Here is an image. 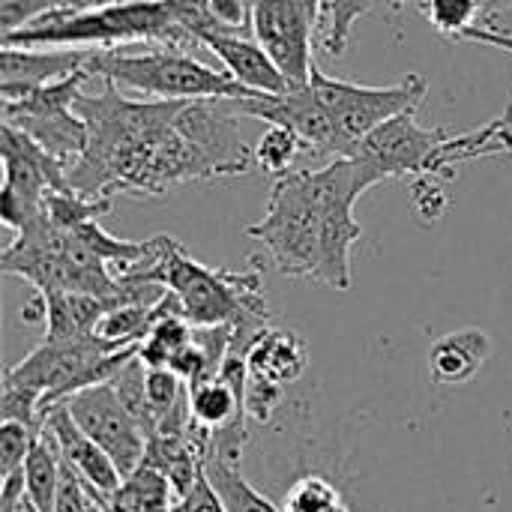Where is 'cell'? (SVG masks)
Masks as SVG:
<instances>
[{
  "label": "cell",
  "mask_w": 512,
  "mask_h": 512,
  "mask_svg": "<svg viewBox=\"0 0 512 512\" xmlns=\"http://www.w3.org/2000/svg\"><path fill=\"white\" fill-rule=\"evenodd\" d=\"M3 186H0V219L6 228L21 231L42 213L48 192L72 189L66 180V165L54 159L27 132L3 123Z\"/></svg>",
  "instance_id": "cell-9"
},
{
  "label": "cell",
  "mask_w": 512,
  "mask_h": 512,
  "mask_svg": "<svg viewBox=\"0 0 512 512\" xmlns=\"http://www.w3.org/2000/svg\"><path fill=\"white\" fill-rule=\"evenodd\" d=\"M138 345L117 348L102 336L84 339H45L21 363L6 369L3 381L30 387L42 396V417L48 408L66 402L69 396L111 381L132 357Z\"/></svg>",
  "instance_id": "cell-5"
},
{
  "label": "cell",
  "mask_w": 512,
  "mask_h": 512,
  "mask_svg": "<svg viewBox=\"0 0 512 512\" xmlns=\"http://www.w3.org/2000/svg\"><path fill=\"white\" fill-rule=\"evenodd\" d=\"M213 489L219 492L222 504L228 507V512H285L279 510L270 498H264L255 486H249L243 480V474L237 471L234 462H225L219 456H210L204 465Z\"/></svg>",
  "instance_id": "cell-24"
},
{
  "label": "cell",
  "mask_w": 512,
  "mask_h": 512,
  "mask_svg": "<svg viewBox=\"0 0 512 512\" xmlns=\"http://www.w3.org/2000/svg\"><path fill=\"white\" fill-rule=\"evenodd\" d=\"M462 39H468V42H480V45H492V48H501V51L512 54V33H492V30L471 27Z\"/></svg>",
  "instance_id": "cell-38"
},
{
  "label": "cell",
  "mask_w": 512,
  "mask_h": 512,
  "mask_svg": "<svg viewBox=\"0 0 512 512\" xmlns=\"http://www.w3.org/2000/svg\"><path fill=\"white\" fill-rule=\"evenodd\" d=\"M480 3H483V6H486V3H492V0H480Z\"/></svg>",
  "instance_id": "cell-43"
},
{
  "label": "cell",
  "mask_w": 512,
  "mask_h": 512,
  "mask_svg": "<svg viewBox=\"0 0 512 512\" xmlns=\"http://www.w3.org/2000/svg\"><path fill=\"white\" fill-rule=\"evenodd\" d=\"M393 3H396V6H399V3H405V0H393ZM417 3H420V0H417Z\"/></svg>",
  "instance_id": "cell-42"
},
{
  "label": "cell",
  "mask_w": 512,
  "mask_h": 512,
  "mask_svg": "<svg viewBox=\"0 0 512 512\" xmlns=\"http://www.w3.org/2000/svg\"><path fill=\"white\" fill-rule=\"evenodd\" d=\"M174 504L177 498L168 477L150 465H141L105 501V512H174Z\"/></svg>",
  "instance_id": "cell-23"
},
{
  "label": "cell",
  "mask_w": 512,
  "mask_h": 512,
  "mask_svg": "<svg viewBox=\"0 0 512 512\" xmlns=\"http://www.w3.org/2000/svg\"><path fill=\"white\" fill-rule=\"evenodd\" d=\"M369 6L372 0H324L321 24H324V51L330 57L345 54L354 24L360 21V15L369 12Z\"/></svg>",
  "instance_id": "cell-28"
},
{
  "label": "cell",
  "mask_w": 512,
  "mask_h": 512,
  "mask_svg": "<svg viewBox=\"0 0 512 512\" xmlns=\"http://www.w3.org/2000/svg\"><path fill=\"white\" fill-rule=\"evenodd\" d=\"M87 78L90 72L78 69L42 87H0V120L27 132L69 168L90 138L84 117L75 111V99Z\"/></svg>",
  "instance_id": "cell-6"
},
{
  "label": "cell",
  "mask_w": 512,
  "mask_h": 512,
  "mask_svg": "<svg viewBox=\"0 0 512 512\" xmlns=\"http://www.w3.org/2000/svg\"><path fill=\"white\" fill-rule=\"evenodd\" d=\"M174 512H228V507L222 504L219 492L213 489L207 471H201L195 486L174 504Z\"/></svg>",
  "instance_id": "cell-35"
},
{
  "label": "cell",
  "mask_w": 512,
  "mask_h": 512,
  "mask_svg": "<svg viewBox=\"0 0 512 512\" xmlns=\"http://www.w3.org/2000/svg\"><path fill=\"white\" fill-rule=\"evenodd\" d=\"M60 474H63V459H60L57 441L42 423L24 459V495L39 512H54L57 507Z\"/></svg>",
  "instance_id": "cell-22"
},
{
  "label": "cell",
  "mask_w": 512,
  "mask_h": 512,
  "mask_svg": "<svg viewBox=\"0 0 512 512\" xmlns=\"http://www.w3.org/2000/svg\"><path fill=\"white\" fill-rule=\"evenodd\" d=\"M492 357L489 333L468 327L441 336L429 351V378L438 387H459L477 378V372Z\"/></svg>",
  "instance_id": "cell-19"
},
{
  "label": "cell",
  "mask_w": 512,
  "mask_h": 512,
  "mask_svg": "<svg viewBox=\"0 0 512 512\" xmlns=\"http://www.w3.org/2000/svg\"><path fill=\"white\" fill-rule=\"evenodd\" d=\"M309 84H312L315 96L321 99V105L336 120V126L345 135V141L351 144V150H357V144L369 132H375L378 126H384L396 114L420 108L426 93H429V81L417 72H411L399 84L369 87V84L333 78V75L321 72L318 63L312 66Z\"/></svg>",
  "instance_id": "cell-8"
},
{
  "label": "cell",
  "mask_w": 512,
  "mask_h": 512,
  "mask_svg": "<svg viewBox=\"0 0 512 512\" xmlns=\"http://www.w3.org/2000/svg\"><path fill=\"white\" fill-rule=\"evenodd\" d=\"M285 512H351L345 507L339 489L318 477V474H309L303 480H297L288 495H285Z\"/></svg>",
  "instance_id": "cell-30"
},
{
  "label": "cell",
  "mask_w": 512,
  "mask_h": 512,
  "mask_svg": "<svg viewBox=\"0 0 512 512\" xmlns=\"http://www.w3.org/2000/svg\"><path fill=\"white\" fill-rule=\"evenodd\" d=\"M150 42L168 48L198 45L177 21L171 0H114L96 6H60L36 21L3 33V48H120Z\"/></svg>",
  "instance_id": "cell-1"
},
{
  "label": "cell",
  "mask_w": 512,
  "mask_h": 512,
  "mask_svg": "<svg viewBox=\"0 0 512 512\" xmlns=\"http://www.w3.org/2000/svg\"><path fill=\"white\" fill-rule=\"evenodd\" d=\"M225 105L237 114L258 117V120H267L276 126H288L291 132H297L306 141V147H312L318 153L354 156L351 144L345 141L336 120L330 117V111L315 96L312 84L291 87L285 93H258L255 90L243 99H225Z\"/></svg>",
  "instance_id": "cell-11"
},
{
  "label": "cell",
  "mask_w": 512,
  "mask_h": 512,
  "mask_svg": "<svg viewBox=\"0 0 512 512\" xmlns=\"http://www.w3.org/2000/svg\"><path fill=\"white\" fill-rule=\"evenodd\" d=\"M42 423L48 426V432L54 435L57 441V450H60V459L87 483L93 486L96 492H102L105 498H111L120 483H123V474L120 468L114 465V459L75 423V417L69 414V408L60 402L54 408L45 411Z\"/></svg>",
  "instance_id": "cell-15"
},
{
  "label": "cell",
  "mask_w": 512,
  "mask_h": 512,
  "mask_svg": "<svg viewBox=\"0 0 512 512\" xmlns=\"http://www.w3.org/2000/svg\"><path fill=\"white\" fill-rule=\"evenodd\" d=\"M93 48H3L0 87H42L87 66Z\"/></svg>",
  "instance_id": "cell-17"
},
{
  "label": "cell",
  "mask_w": 512,
  "mask_h": 512,
  "mask_svg": "<svg viewBox=\"0 0 512 512\" xmlns=\"http://www.w3.org/2000/svg\"><path fill=\"white\" fill-rule=\"evenodd\" d=\"M420 9L432 21L435 30L462 39L471 27H477L483 3L480 0H420Z\"/></svg>",
  "instance_id": "cell-31"
},
{
  "label": "cell",
  "mask_w": 512,
  "mask_h": 512,
  "mask_svg": "<svg viewBox=\"0 0 512 512\" xmlns=\"http://www.w3.org/2000/svg\"><path fill=\"white\" fill-rule=\"evenodd\" d=\"M33 438H36V432L30 426L3 420V426H0V477L24 471V459L30 453Z\"/></svg>",
  "instance_id": "cell-34"
},
{
  "label": "cell",
  "mask_w": 512,
  "mask_h": 512,
  "mask_svg": "<svg viewBox=\"0 0 512 512\" xmlns=\"http://www.w3.org/2000/svg\"><path fill=\"white\" fill-rule=\"evenodd\" d=\"M111 207H114V198H90V195H81L75 189L48 192L42 201V213L63 231H75L78 225L111 213Z\"/></svg>",
  "instance_id": "cell-26"
},
{
  "label": "cell",
  "mask_w": 512,
  "mask_h": 512,
  "mask_svg": "<svg viewBox=\"0 0 512 512\" xmlns=\"http://www.w3.org/2000/svg\"><path fill=\"white\" fill-rule=\"evenodd\" d=\"M246 366H249V381L288 387V384L300 381L309 366L306 342L291 330L267 327L249 345Z\"/></svg>",
  "instance_id": "cell-18"
},
{
  "label": "cell",
  "mask_w": 512,
  "mask_h": 512,
  "mask_svg": "<svg viewBox=\"0 0 512 512\" xmlns=\"http://www.w3.org/2000/svg\"><path fill=\"white\" fill-rule=\"evenodd\" d=\"M300 3V9L306 12V18L318 27L321 24V9H324V0H297Z\"/></svg>",
  "instance_id": "cell-39"
},
{
  "label": "cell",
  "mask_w": 512,
  "mask_h": 512,
  "mask_svg": "<svg viewBox=\"0 0 512 512\" xmlns=\"http://www.w3.org/2000/svg\"><path fill=\"white\" fill-rule=\"evenodd\" d=\"M198 45L210 48L225 63V69L249 90L285 93L294 87L258 39H249L243 33H228V30H204L198 36Z\"/></svg>",
  "instance_id": "cell-16"
},
{
  "label": "cell",
  "mask_w": 512,
  "mask_h": 512,
  "mask_svg": "<svg viewBox=\"0 0 512 512\" xmlns=\"http://www.w3.org/2000/svg\"><path fill=\"white\" fill-rule=\"evenodd\" d=\"M174 123L204 153L219 180L252 171L255 147L246 144L237 111H231L225 99H189Z\"/></svg>",
  "instance_id": "cell-13"
},
{
  "label": "cell",
  "mask_w": 512,
  "mask_h": 512,
  "mask_svg": "<svg viewBox=\"0 0 512 512\" xmlns=\"http://www.w3.org/2000/svg\"><path fill=\"white\" fill-rule=\"evenodd\" d=\"M111 387L117 390L123 408L132 414V420L141 426L144 438L150 441L156 432V414H153L150 399H147V366L138 360V354L111 378Z\"/></svg>",
  "instance_id": "cell-27"
},
{
  "label": "cell",
  "mask_w": 512,
  "mask_h": 512,
  "mask_svg": "<svg viewBox=\"0 0 512 512\" xmlns=\"http://www.w3.org/2000/svg\"><path fill=\"white\" fill-rule=\"evenodd\" d=\"M512 153V102L507 111L471 132L462 135H447L435 162H432V177H444L453 180L456 177V165L459 162H474V159H486V156H510Z\"/></svg>",
  "instance_id": "cell-20"
},
{
  "label": "cell",
  "mask_w": 512,
  "mask_h": 512,
  "mask_svg": "<svg viewBox=\"0 0 512 512\" xmlns=\"http://www.w3.org/2000/svg\"><path fill=\"white\" fill-rule=\"evenodd\" d=\"M192 333L195 327L186 321L183 312H168L153 324L150 336L138 345V360L147 369H168L171 357L192 342Z\"/></svg>",
  "instance_id": "cell-25"
},
{
  "label": "cell",
  "mask_w": 512,
  "mask_h": 512,
  "mask_svg": "<svg viewBox=\"0 0 512 512\" xmlns=\"http://www.w3.org/2000/svg\"><path fill=\"white\" fill-rule=\"evenodd\" d=\"M447 138V129H426L417 123V108L396 114L375 132H369L354 159L366 165L375 183L390 177H432V162Z\"/></svg>",
  "instance_id": "cell-10"
},
{
  "label": "cell",
  "mask_w": 512,
  "mask_h": 512,
  "mask_svg": "<svg viewBox=\"0 0 512 512\" xmlns=\"http://www.w3.org/2000/svg\"><path fill=\"white\" fill-rule=\"evenodd\" d=\"M186 381L171 372V369H147V399H150V408L156 414V426L159 420L174 411V405L186 396Z\"/></svg>",
  "instance_id": "cell-33"
},
{
  "label": "cell",
  "mask_w": 512,
  "mask_h": 512,
  "mask_svg": "<svg viewBox=\"0 0 512 512\" xmlns=\"http://www.w3.org/2000/svg\"><path fill=\"white\" fill-rule=\"evenodd\" d=\"M246 6H249V9H252V6H255V0H246Z\"/></svg>",
  "instance_id": "cell-41"
},
{
  "label": "cell",
  "mask_w": 512,
  "mask_h": 512,
  "mask_svg": "<svg viewBox=\"0 0 512 512\" xmlns=\"http://www.w3.org/2000/svg\"><path fill=\"white\" fill-rule=\"evenodd\" d=\"M324 192L318 168H291L273 180L267 210L246 234L270 252L273 267L291 279H315L321 267Z\"/></svg>",
  "instance_id": "cell-4"
},
{
  "label": "cell",
  "mask_w": 512,
  "mask_h": 512,
  "mask_svg": "<svg viewBox=\"0 0 512 512\" xmlns=\"http://www.w3.org/2000/svg\"><path fill=\"white\" fill-rule=\"evenodd\" d=\"M480 30H492V33H512V0H492L483 6L480 18H477Z\"/></svg>",
  "instance_id": "cell-37"
},
{
  "label": "cell",
  "mask_w": 512,
  "mask_h": 512,
  "mask_svg": "<svg viewBox=\"0 0 512 512\" xmlns=\"http://www.w3.org/2000/svg\"><path fill=\"white\" fill-rule=\"evenodd\" d=\"M42 294V291H39ZM48 318H45V339H84L93 336L99 321L117 309L111 300L78 294V291H51L45 294Z\"/></svg>",
  "instance_id": "cell-21"
},
{
  "label": "cell",
  "mask_w": 512,
  "mask_h": 512,
  "mask_svg": "<svg viewBox=\"0 0 512 512\" xmlns=\"http://www.w3.org/2000/svg\"><path fill=\"white\" fill-rule=\"evenodd\" d=\"M75 3H90V6H96V3H114V0H75Z\"/></svg>",
  "instance_id": "cell-40"
},
{
  "label": "cell",
  "mask_w": 512,
  "mask_h": 512,
  "mask_svg": "<svg viewBox=\"0 0 512 512\" xmlns=\"http://www.w3.org/2000/svg\"><path fill=\"white\" fill-rule=\"evenodd\" d=\"M315 24L306 18L297 0H255L252 6V36L267 48L276 66L288 75L294 87H306L315 57H312Z\"/></svg>",
  "instance_id": "cell-14"
},
{
  "label": "cell",
  "mask_w": 512,
  "mask_h": 512,
  "mask_svg": "<svg viewBox=\"0 0 512 512\" xmlns=\"http://www.w3.org/2000/svg\"><path fill=\"white\" fill-rule=\"evenodd\" d=\"M120 279H147L165 285L183 303L186 321L192 327H219L231 324L234 333L255 339L270 327V309L264 297L261 267L252 270H222L195 261L174 237H165L159 261L138 276Z\"/></svg>",
  "instance_id": "cell-2"
},
{
  "label": "cell",
  "mask_w": 512,
  "mask_h": 512,
  "mask_svg": "<svg viewBox=\"0 0 512 512\" xmlns=\"http://www.w3.org/2000/svg\"><path fill=\"white\" fill-rule=\"evenodd\" d=\"M414 207L426 222H438L447 210V195L435 177H414Z\"/></svg>",
  "instance_id": "cell-36"
},
{
  "label": "cell",
  "mask_w": 512,
  "mask_h": 512,
  "mask_svg": "<svg viewBox=\"0 0 512 512\" xmlns=\"http://www.w3.org/2000/svg\"><path fill=\"white\" fill-rule=\"evenodd\" d=\"M84 69L102 84L156 99H243L255 93L243 87L231 72H216L213 66L195 60L189 51L168 45L147 51L93 48Z\"/></svg>",
  "instance_id": "cell-3"
},
{
  "label": "cell",
  "mask_w": 512,
  "mask_h": 512,
  "mask_svg": "<svg viewBox=\"0 0 512 512\" xmlns=\"http://www.w3.org/2000/svg\"><path fill=\"white\" fill-rule=\"evenodd\" d=\"M318 174L324 192V228L315 282L333 291H351V249L363 237V225L354 219V204L378 183L354 156H336L330 165L318 168Z\"/></svg>",
  "instance_id": "cell-7"
},
{
  "label": "cell",
  "mask_w": 512,
  "mask_h": 512,
  "mask_svg": "<svg viewBox=\"0 0 512 512\" xmlns=\"http://www.w3.org/2000/svg\"><path fill=\"white\" fill-rule=\"evenodd\" d=\"M63 405L69 408L75 423L114 459L123 480L144 465L147 438H144L141 426L132 420V414L123 408L111 381L87 387V390L69 396Z\"/></svg>",
  "instance_id": "cell-12"
},
{
  "label": "cell",
  "mask_w": 512,
  "mask_h": 512,
  "mask_svg": "<svg viewBox=\"0 0 512 512\" xmlns=\"http://www.w3.org/2000/svg\"><path fill=\"white\" fill-rule=\"evenodd\" d=\"M105 495L87 486L66 462L60 474V492H57V507L54 512H105Z\"/></svg>",
  "instance_id": "cell-32"
},
{
  "label": "cell",
  "mask_w": 512,
  "mask_h": 512,
  "mask_svg": "<svg viewBox=\"0 0 512 512\" xmlns=\"http://www.w3.org/2000/svg\"><path fill=\"white\" fill-rule=\"evenodd\" d=\"M306 147V141L291 132L288 126H276L270 123V129L258 138L255 144V165H261L267 174H285L291 171L294 159L300 156V150Z\"/></svg>",
  "instance_id": "cell-29"
}]
</instances>
